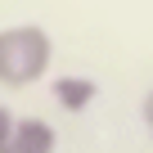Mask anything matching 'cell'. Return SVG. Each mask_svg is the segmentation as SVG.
Returning a JSON list of instances; mask_svg holds the SVG:
<instances>
[{
	"instance_id": "obj_1",
	"label": "cell",
	"mask_w": 153,
	"mask_h": 153,
	"mask_svg": "<svg viewBox=\"0 0 153 153\" xmlns=\"http://www.w3.org/2000/svg\"><path fill=\"white\" fill-rule=\"evenodd\" d=\"M54 63V41L36 23L0 27V86L5 90H27Z\"/></svg>"
},
{
	"instance_id": "obj_2",
	"label": "cell",
	"mask_w": 153,
	"mask_h": 153,
	"mask_svg": "<svg viewBox=\"0 0 153 153\" xmlns=\"http://www.w3.org/2000/svg\"><path fill=\"white\" fill-rule=\"evenodd\" d=\"M9 149L14 153H54L59 149V131L45 117H18L14 135H9Z\"/></svg>"
},
{
	"instance_id": "obj_3",
	"label": "cell",
	"mask_w": 153,
	"mask_h": 153,
	"mask_svg": "<svg viewBox=\"0 0 153 153\" xmlns=\"http://www.w3.org/2000/svg\"><path fill=\"white\" fill-rule=\"evenodd\" d=\"M50 95H54V104H59V108H68V113H86V108L95 104L99 86L90 81V76H54Z\"/></svg>"
},
{
	"instance_id": "obj_5",
	"label": "cell",
	"mask_w": 153,
	"mask_h": 153,
	"mask_svg": "<svg viewBox=\"0 0 153 153\" xmlns=\"http://www.w3.org/2000/svg\"><path fill=\"white\" fill-rule=\"evenodd\" d=\"M140 117H144V126H149V140H153V95L144 99V113H140Z\"/></svg>"
},
{
	"instance_id": "obj_6",
	"label": "cell",
	"mask_w": 153,
	"mask_h": 153,
	"mask_svg": "<svg viewBox=\"0 0 153 153\" xmlns=\"http://www.w3.org/2000/svg\"><path fill=\"white\" fill-rule=\"evenodd\" d=\"M0 153H14V149H0Z\"/></svg>"
},
{
	"instance_id": "obj_4",
	"label": "cell",
	"mask_w": 153,
	"mask_h": 153,
	"mask_svg": "<svg viewBox=\"0 0 153 153\" xmlns=\"http://www.w3.org/2000/svg\"><path fill=\"white\" fill-rule=\"evenodd\" d=\"M14 122H18V117H14V113L5 108V104H0V149H9V135H14Z\"/></svg>"
}]
</instances>
